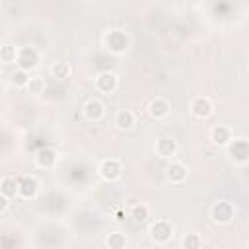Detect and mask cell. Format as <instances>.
<instances>
[{
	"label": "cell",
	"instance_id": "obj_22",
	"mask_svg": "<svg viewBox=\"0 0 249 249\" xmlns=\"http://www.w3.org/2000/svg\"><path fill=\"white\" fill-rule=\"evenodd\" d=\"M107 245H109L111 249H123V247L126 245L124 233H121V231H111V233L107 235Z\"/></svg>",
	"mask_w": 249,
	"mask_h": 249
},
{
	"label": "cell",
	"instance_id": "obj_23",
	"mask_svg": "<svg viewBox=\"0 0 249 249\" xmlns=\"http://www.w3.org/2000/svg\"><path fill=\"white\" fill-rule=\"evenodd\" d=\"M43 89H45V80L43 78H39V76H35V78H31L29 80V84H27V91L29 93H43Z\"/></svg>",
	"mask_w": 249,
	"mask_h": 249
},
{
	"label": "cell",
	"instance_id": "obj_13",
	"mask_svg": "<svg viewBox=\"0 0 249 249\" xmlns=\"http://www.w3.org/2000/svg\"><path fill=\"white\" fill-rule=\"evenodd\" d=\"M169 109H171V105H169V101L163 99V97H154V99L148 103V113H150V117H154V119H163V117H167V115H169Z\"/></svg>",
	"mask_w": 249,
	"mask_h": 249
},
{
	"label": "cell",
	"instance_id": "obj_2",
	"mask_svg": "<svg viewBox=\"0 0 249 249\" xmlns=\"http://www.w3.org/2000/svg\"><path fill=\"white\" fill-rule=\"evenodd\" d=\"M39 60H41V54H39V51L35 47H21L18 51V62L16 64L29 72V70L39 66Z\"/></svg>",
	"mask_w": 249,
	"mask_h": 249
},
{
	"label": "cell",
	"instance_id": "obj_8",
	"mask_svg": "<svg viewBox=\"0 0 249 249\" xmlns=\"http://www.w3.org/2000/svg\"><path fill=\"white\" fill-rule=\"evenodd\" d=\"M95 88H97L101 93H113V91L119 88V78H117V74H113V72H101V74L95 78Z\"/></svg>",
	"mask_w": 249,
	"mask_h": 249
},
{
	"label": "cell",
	"instance_id": "obj_7",
	"mask_svg": "<svg viewBox=\"0 0 249 249\" xmlns=\"http://www.w3.org/2000/svg\"><path fill=\"white\" fill-rule=\"evenodd\" d=\"M230 158L237 163H245L249 160V142L243 138H233L230 142Z\"/></svg>",
	"mask_w": 249,
	"mask_h": 249
},
{
	"label": "cell",
	"instance_id": "obj_24",
	"mask_svg": "<svg viewBox=\"0 0 249 249\" xmlns=\"http://www.w3.org/2000/svg\"><path fill=\"white\" fill-rule=\"evenodd\" d=\"M200 243H202V239L198 233H187L183 237V247H187V249H196V247H200Z\"/></svg>",
	"mask_w": 249,
	"mask_h": 249
},
{
	"label": "cell",
	"instance_id": "obj_25",
	"mask_svg": "<svg viewBox=\"0 0 249 249\" xmlns=\"http://www.w3.org/2000/svg\"><path fill=\"white\" fill-rule=\"evenodd\" d=\"M8 206H10V196H6V195L0 193V214H4L8 210Z\"/></svg>",
	"mask_w": 249,
	"mask_h": 249
},
{
	"label": "cell",
	"instance_id": "obj_21",
	"mask_svg": "<svg viewBox=\"0 0 249 249\" xmlns=\"http://www.w3.org/2000/svg\"><path fill=\"white\" fill-rule=\"evenodd\" d=\"M18 51H19V49H16L14 45H4V47L0 49V58H2V62H4V64H14V62H18Z\"/></svg>",
	"mask_w": 249,
	"mask_h": 249
},
{
	"label": "cell",
	"instance_id": "obj_5",
	"mask_svg": "<svg viewBox=\"0 0 249 249\" xmlns=\"http://www.w3.org/2000/svg\"><path fill=\"white\" fill-rule=\"evenodd\" d=\"M171 235H173V226L165 220H158L150 226V237L156 243H167Z\"/></svg>",
	"mask_w": 249,
	"mask_h": 249
},
{
	"label": "cell",
	"instance_id": "obj_17",
	"mask_svg": "<svg viewBox=\"0 0 249 249\" xmlns=\"http://www.w3.org/2000/svg\"><path fill=\"white\" fill-rule=\"evenodd\" d=\"M18 187H19V179H16L14 175H4L0 181V193L14 198L18 195Z\"/></svg>",
	"mask_w": 249,
	"mask_h": 249
},
{
	"label": "cell",
	"instance_id": "obj_11",
	"mask_svg": "<svg viewBox=\"0 0 249 249\" xmlns=\"http://www.w3.org/2000/svg\"><path fill=\"white\" fill-rule=\"evenodd\" d=\"M156 154L160 158H173L177 154V142L171 136H161L156 140Z\"/></svg>",
	"mask_w": 249,
	"mask_h": 249
},
{
	"label": "cell",
	"instance_id": "obj_6",
	"mask_svg": "<svg viewBox=\"0 0 249 249\" xmlns=\"http://www.w3.org/2000/svg\"><path fill=\"white\" fill-rule=\"evenodd\" d=\"M191 113H193V117H196V119H208V117L214 113V105H212V101H210L208 97L198 95V97H195V99L191 101Z\"/></svg>",
	"mask_w": 249,
	"mask_h": 249
},
{
	"label": "cell",
	"instance_id": "obj_9",
	"mask_svg": "<svg viewBox=\"0 0 249 249\" xmlns=\"http://www.w3.org/2000/svg\"><path fill=\"white\" fill-rule=\"evenodd\" d=\"M103 115H105V105H103L99 99L93 97V99L86 101V105H84V117H86L88 121L97 123V121L103 119Z\"/></svg>",
	"mask_w": 249,
	"mask_h": 249
},
{
	"label": "cell",
	"instance_id": "obj_12",
	"mask_svg": "<svg viewBox=\"0 0 249 249\" xmlns=\"http://www.w3.org/2000/svg\"><path fill=\"white\" fill-rule=\"evenodd\" d=\"M39 191V183L35 177L31 175H23L19 177V187H18V195L23 196V198H33Z\"/></svg>",
	"mask_w": 249,
	"mask_h": 249
},
{
	"label": "cell",
	"instance_id": "obj_4",
	"mask_svg": "<svg viewBox=\"0 0 249 249\" xmlns=\"http://www.w3.org/2000/svg\"><path fill=\"white\" fill-rule=\"evenodd\" d=\"M128 43H130L128 41V35L124 31H121V29H113L105 37V45L113 53H124L128 49Z\"/></svg>",
	"mask_w": 249,
	"mask_h": 249
},
{
	"label": "cell",
	"instance_id": "obj_15",
	"mask_svg": "<svg viewBox=\"0 0 249 249\" xmlns=\"http://www.w3.org/2000/svg\"><path fill=\"white\" fill-rule=\"evenodd\" d=\"M56 160H58V154H56L53 148H41V150L37 152V156H35L37 165H39V167H45V169L54 167Z\"/></svg>",
	"mask_w": 249,
	"mask_h": 249
},
{
	"label": "cell",
	"instance_id": "obj_19",
	"mask_svg": "<svg viewBox=\"0 0 249 249\" xmlns=\"http://www.w3.org/2000/svg\"><path fill=\"white\" fill-rule=\"evenodd\" d=\"M29 80H31L29 72H27V70H23V68H19V66H18V70H16V72H12V76H10V82H12L16 88H27Z\"/></svg>",
	"mask_w": 249,
	"mask_h": 249
},
{
	"label": "cell",
	"instance_id": "obj_3",
	"mask_svg": "<svg viewBox=\"0 0 249 249\" xmlns=\"http://www.w3.org/2000/svg\"><path fill=\"white\" fill-rule=\"evenodd\" d=\"M97 171H99L101 179H105V181H117V179L121 177V173H123L121 160H117V158H107V160H103V161L99 163Z\"/></svg>",
	"mask_w": 249,
	"mask_h": 249
},
{
	"label": "cell",
	"instance_id": "obj_14",
	"mask_svg": "<svg viewBox=\"0 0 249 249\" xmlns=\"http://www.w3.org/2000/svg\"><path fill=\"white\" fill-rule=\"evenodd\" d=\"M165 177L167 181L171 183H183L187 179V167L181 163V161H171L167 167H165Z\"/></svg>",
	"mask_w": 249,
	"mask_h": 249
},
{
	"label": "cell",
	"instance_id": "obj_16",
	"mask_svg": "<svg viewBox=\"0 0 249 249\" xmlns=\"http://www.w3.org/2000/svg\"><path fill=\"white\" fill-rule=\"evenodd\" d=\"M134 123H136V117H134V113L128 111V109H121V111L115 115V124H117V128H121V130L132 128Z\"/></svg>",
	"mask_w": 249,
	"mask_h": 249
},
{
	"label": "cell",
	"instance_id": "obj_10",
	"mask_svg": "<svg viewBox=\"0 0 249 249\" xmlns=\"http://www.w3.org/2000/svg\"><path fill=\"white\" fill-rule=\"evenodd\" d=\"M210 140L212 144L216 146H230V142L233 140V132L230 126H224V124H218L210 130Z\"/></svg>",
	"mask_w": 249,
	"mask_h": 249
},
{
	"label": "cell",
	"instance_id": "obj_20",
	"mask_svg": "<svg viewBox=\"0 0 249 249\" xmlns=\"http://www.w3.org/2000/svg\"><path fill=\"white\" fill-rule=\"evenodd\" d=\"M148 216H150V210H148V206L146 204H134L132 208H130V218L134 220V224H142V222H146L148 220Z\"/></svg>",
	"mask_w": 249,
	"mask_h": 249
},
{
	"label": "cell",
	"instance_id": "obj_18",
	"mask_svg": "<svg viewBox=\"0 0 249 249\" xmlns=\"http://www.w3.org/2000/svg\"><path fill=\"white\" fill-rule=\"evenodd\" d=\"M51 74H53V78H56V80H66V78H70V74H72V66H70L68 62H64V60H58V62H54V64L51 66Z\"/></svg>",
	"mask_w": 249,
	"mask_h": 249
},
{
	"label": "cell",
	"instance_id": "obj_1",
	"mask_svg": "<svg viewBox=\"0 0 249 249\" xmlns=\"http://www.w3.org/2000/svg\"><path fill=\"white\" fill-rule=\"evenodd\" d=\"M210 216H212V220H214L216 224H228V222L233 220L235 208H233V204L228 202V200H218V202H214V206L210 208Z\"/></svg>",
	"mask_w": 249,
	"mask_h": 249
}]
</instances>
